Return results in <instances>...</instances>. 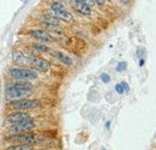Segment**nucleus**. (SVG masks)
<instances>
[{
  "label": "nucleus",
  "instance_id": "f257e3e1",
  "mask_svg": "<svg viewBox=\"0 0 156 150\" xmlns=\"http://www.w3.org/2000/svg\"><path fill=\"white\" fill-rule=\"evenodd\" d=\"M6 93L12 100H20L33 94V84L29 80H16L7 87Z\"/></svg>",
  "mask_w": 156,
  "mask_h": 150
},
{
  "label": "nucleus",
  "instance_id": "f03ea898",
  "mask_svg": "<svg viewBox=\"0 0 156 150\" xmlns=\"http://www.w3.org/2000/svg\"><path fill=\"white\" fill-rule=\"evenodd\" d=\"M4 141L7 143H12V144H30V145H33L35 143L43 141V137H41L36 133L24 132V133H17V134H10V136L5 137Z\"/></svg>",
  "mask_w": 156,
  "mask_h": 150
},
{
  "label": "nucleus",
  "instance_id": "7ed1b4c3",
  "mask_svg": "<svg viewBox=\"0 0 156 150\" xmlns=\"http://www.w3.org/2000/svg\"><path fill=\"white\" fill-rule=\"evenodd\" d=\"M9 75L11 78L17 80H31L37 78V72L28 67H12L10 69Z\"/></svg>",
  "mask_w": 156,
  "mask_h": 150
},
{
  "label": "nucleus",
  "instance_id": "20e7f679",
  "mask_svg": "<svg viewBox=\"0 0 156 150\" xmlns=\"http://www.w3.org/2000/svg\"><path fill=\"white\" fill-rule=\"evenodd\" d=\"M41 106V101L36 98H20V100H13L9 103V107L15 111H28V109H35Z\"/></svg>",
  "mask_w": 156,
  "mask_h": 150
},
{
  "label": "nucleus",
  "instance_id": "39448f33",
  "mask_svg": "<svg viewBox=\"0 0 156 150\" xmlns=\"http://www.w3.org/2000/svg\"><path fill=\"white\" fill-rule=\"evenodd\" d=\"M51 11L53 13L54 17H57L59 20H64V22H71L73 19V16L71 12H69L65 6L60 2V1H52L51 5Z\"/></svg>",
  "mask_w": 156,
  "mask_h": 150
},
{
  "label": "nucleus",
  "instance_id": "423d86ee",
  "mask_svg": "<svg viewBox=\"0 0 156 150\" xmlns=\"http://www.w3.org/2000/svg\"><path fill=\"white\" fill-rule=\"evenodd\" d=\"M35 121L33 119H28L24 121H20L17 124L10 125L7 127V131L10 134H17V133H24V132H29L30 130H33L35 127Z\"/></svg>",
  "mask_w": 156,
  "mask_h": 150
},
{
  "label": "nucleus",
  "instance_id": "0eeeda50",
  "mask_svg": "<svg viewBox=\"0 0 156 150\" xmlns=\"http://www.w3.org/2000/svg\"><path fill=\"white\" fill-rule=\"evenodd\" d=\"M29 66L34 67L40 72H47L51 67V64L48 60L37 55H29Z\"/></svg>",
  "mask_w": 156,
  "mask_h": 150
},
{
  "label": "nucleus",
  "instance_id": "6e6552de",
  "mask_svg": "<svg viewBox=\"0 0 156 150\" xmlns=\"http://www.w3.org/2000/svg\"><path fill=\"white\" fill-rule=\"evenodd\" d=\"M28 119H33V118H31V115L29 113H27L25 111H12V112H10L5 116V121L9 125H13V124H17V123H20V121L28 120Z\"/></svg>",
  "mask_w": 156,
  "mask_h": 150
},
{
  "label": "nucleus",
  "instance_id": "1a4fd4ad",
  "mask_svg": "<svg viewBox=\"0 0 156 150\" xmlns=\"http://www.w3.org/2000/svg\"><path fill=\"white\" fill-rule=\"evenodd\" d=\"M28 35L31 36V38H36V40H39V41H42V42H48V43L54 42V38H52V35L49 33H47L46 30H42V29L29 30L28 31Z\"/></svg>",
  "mask_w": 156,
  "mask_h": 150
},
{
  "label": "nucleus",
  "instance_id": "9d476101",
  "mask_svg": "<svg viewBox=\"0 0 156 150\" xmlns=\"http://www.w3.org/2000/svg\"><path fill=\"white\" fill-rule=\"evenodd\" d=\"M72 6L77 12L84 15V16L91 15V6L88 2V0H73Z\"/></svg>",
  "mask_w": 156,
  "mask_h": 150
},
{
  "label": "nucleus",
  "instance_id": "9b49d317",
  "mask_svg": "<svg viewBox=\"0 0 156 150\" xmlns=\"http://www.w3.org/2000/svg\"><path fill=\"white\" fill-rule=\"evenodd\" d=\"M12 60L17 65H29V55L20 51H15L12 53Z\"/></svg>",
  "mask_w": 156,
  "mask_h": 150
},
{
  "label": "nucleus",
  "instance_id": "f8f14e48",
  "mask_svg": "<svg viewBox=\"0 0 156 150\" xmlns=\"http://www.w3.org/2000/svg\"><path fill=\"white\" fill-rule=\"evenodd\" d=\"M51 52V54L54 56V58H57L59 61H61L64 65H66V66H71V65H73V60H72V58L69 55H66L65 53H62V52H60V51H49Z\"/></svg>",
  "mask_w": 156,
  "mask_h": 150
},
{
  "label": "nucleus",
  "instance_id": "ddd939ff",
  "mask_svg": "<svg viewBox=\"0 0 156 150\" xmlns=\"http://www.w3.org/2000/svg\"><path fill=\"white\" fill-rule=\"evenodd\" d=\"M41 18H42L43 24H47V25H53V27H59V19L57 18V17H54L53 15H49V13H43Z\"/></svg>",
  "mask_w": 156,
  "mask_h": 150
},
{
  "label": "nucleus",
  "instance_id": "4468645a",
  "mask_svg": "<svg viewBox=\"0 0 156 150\" xmlns=\"http://www.w3.org/2000/svg\"><path fill=\"white\" fill-rule=\"evenodd\" d=\"M33 145L30 144H12L4 150H31Z\"/></svg>",
  "mask_w": 156,
  "mask_h": 150
},
{
  "label": "nucleus",
  "instance_id": "2eb2a0df",
  "mask_svg": "<svg viewBox=\"0 0 156 150\" xmlns=\"http://www.w3.org/2000/svg\"><path fill=\"white\" fill-rule=\"evenodd\" d=\"M31 48L37 51V52H41V53H46V52H49V47L43 45V43H31Z\"/></svg>",
  "mask_w": 156,
  "mask_h": 150
},
{
  "label": "nucleus",
  "instance_id": "dca6fc26",
  "mask_svg": "<svg viewBox=\"0 0 156 150\" xmlns=\"http://www.w3.org/2000/svg\"><path fill=\"white\" fill-rule=\"evenodd\" d=\"M115 90H117L118 94H124V93H127L130 90V87L126 82H121L115 85Z\"/></svg>",
  "mask_w": 156,
  "mask_h": 150
},
{
  "label": "nucleus",
  "instance_id": "f3484780",
  "mask_svg": "<svg viewBox=\"0 0 156 150\" xmlns=\"http://www.w3.org/2000/svg\"><path fill=\"white\" fill-rule=\"evenodd\" d=\"M124 70H126V62L125 61H121V62L118 64L117 71H124Z\"/></svg>",
  "mask_w": 156,
  "mask_h": 150
},
{
  "label": "nucleus",
  "instance_id": "a211bd4d",
  "mask_svg": "<svg viewBox=\"0 0 156 150\" xmlns=\"http://www.w3.org/2000/svg\"><path fill=\"white\" fill-rule=\"evenodd\" d=\"M101 79H102V82H105V83H108V82L111 80V77L107 75V73H103V75H101Z\"/></svg>",
  "mask_w": 156,
  "mask_h": 150
},
{
  "label": "nucleus",
  "instance_id": "6ab92c4d",
  "mask_svg": "<svg viewBox=\"0 0 156 150\" xmlns=\"http://www.w3.org/2000/svg\"><path fill=\"white\" fill-rule=\"evenodd\" d=\"M96 4H98V6H102V5H105V2H106V0H94Z\"/></svg>",
  "mask_w": 156,
  "mask_h": 150
},
{
  "label": "nucleus",
  "instance_id": "aec40b11",
  "mask_svg": "<svg viewBox=\"0 0 156 150\" xmlns=\"http://www.w3.org/2000/svg\"><path fill=\"white\" fill-rule=\"evenodd\" d=\"M139 64H140V66H143V65H144V59H140V61H139Z\"/></svg>",
  "mask_w": 156,
  "mask_h": 150
},
{
  "label": "nucleus",
  "instance_id": "412c9836",
  "mask_svg": "<svg viewBox=\"0 0 156 150\" xmlns=\"http://www.w3.org/2000/svg\"><path fill=\"white\" fill-rule=\"evenodd\" d=\"M121 1H122V2H124V4H127V2H129V1H130V0H121Z\"/></svg>",
  "mask_w": 156,
  "mask_h": 150
},
{
  "label": "nucleus",
  "instance_id": "4be33fe9",
  "mask_svg": "<svg viewBox=\"0 0 156 150\" xmlns=\"http://www.w3.org/2000/svg\"><path fill=\"white\" fill-rule=\"evenodd\" d=\"M103 150H105V149H103Z\"/></svg>",
  "mask_w": 156,
  "mask_h": 150
}]
</instances>
